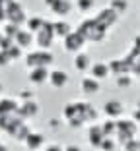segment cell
<instances>
[{"mask_svg":"<svg viewBox=\"0 0 140 151\" xmlns=\"http://www.w3.org/2000/svg\"><path fill=\"white\" fill-rule=\"evenodd\" d=\"M25 120H22L18 116V112H12V114H4L0 116V132H6L8 136H14V132L18 130L20 124H23Z\"/></svg>","mask_w":140,"mask_h":151,"instance_id":"cell-7","label":"cell"},{"mask_svg":"<svg viewBox=\"0 0 140 151\" xmlns=\"http://www.w3.org/2000/svg\"><path fill=\"white\" fill-rule=\"evenodd\" d=\"M14 45V39H10V37H0V50H8L10 47Z\"/></svg>","mask_w":140,"mask_h":151,"instance_id":"cell-36","label":"cell"},{"mask_svg":"<svg viewBox=\"0 0 140 151\" xmlns=\"http://www.w3.org/2000/svg\"><path fill=\"white\" fill-rule=\"evenodd\" d=\"M117 149V142L113 138H103V142L99 143V151H115Z\"/></svg>","mask_w":140,"mask_h":151,"instance_id":"cell-32","label":"cell"},{"mask_svg":"<svg viewBox=\"0 0 140 151\" xmlns=\"http://www.w3.org/2000/svg\"><path fill=\"white\" fill-rule=\"evenodd\" d=\"M2 89H4V87H2V83H0V95H2Z\"/></svg>","mask_w":140,"mask_h":151,"instance_id":"cell-46","label":"cell"},{"mask_svg":"<svg viewBox=\"0 0 140 151\" xmlns=\"http://www.w3.org/2000/svg\"><path fill=\"white\" fill-rule=\"evenodd\" d=\"M49 10L53 14H57L59 18H64V16H68V14L74 10V4L70 0H54L53 4L49 6Z\"/></svg>","mask_w":140,"mask_h":151,"instance_id":"cell-16","label":"cell"},{"mask_svg":"<svg viewBox=\"0 0 140 151\" xmlns=\"http://www.w3.org/2000/svg\"><path fill=\"white\" fill-rule=\"evenodd\" d=\"M29 132H31V128H29V126H27L25 122H23V124H20V126H18V130L14 132V136H12V138L16 139L18 143H22L23 139H25L27 136H29Z\"/></svg>","mask_w":140,"mask_h":151,"instance_id":"cell-26","label":"cell"},{"mask_svg":"<svg viewBox=\"0 0 140 151\" xmlns=\"http://www.w3.org/2000/svg\"><path fill=\"white\" fill-rule=\"evenodd\" d=\"M25 19H27V14H25L23 4L20 0H12V2L6 6V22L22 27V23H25Z\"/></svg>","mask_w":140,"mask_h":151,"instance_id":"cell-5","label":"cell"},{"mask_svg":"<svg viewBox=\"0 0 140 151\" xmlns=\"http://www.w3.org/2000/svg\"><path fill=\"white\" fill-rule=\"evenodd\" d=\"M62 151H82L78 145H74V143H70V145H66V147H62Z\"/></svg>","mask_w":140,"mask_h":151,"instance_id":"cell-40","label":"cell"},{"mask_svg":"<svg viewBox=\"0 0 140 151\" xmlns=\"http://www.w3.org/2000/svg\"><path fill=\"white\" fill-rule=\"evenodd\" d=\"M94 19L99 23L101 27H103L105 31H109V29H111V27H113L115 23L119 22V14H115L111 8H103V10H101V12L97 14Z\"/></svg>","mask_w":140,"mask_h":151,"instance_id":"cell-9","label":"cell"},{"mask_svg":"<svg viewBox=\"0 0 140 151\" xmlns=\"http://www.w3.org/2000/svg\"><path fill=\"white\" fill-rule=\"evenodd\" d=\"M20 107L18 99L14 97H0V116L4 114H12V112H16Z\"/></svg>","mask_w":140,"mask_h":151,"instance_id":"cell-20","label":"cell"},{"mask_svg":"<svg viewBox=\"0 0 140 151\" xmlns=\"http://www.w3.org/2000/svg\"><path fill=\"white\" fill-rule=\"evenodd\" d=\"M76 107H78V114L82 116V120L86 124H94L97 120V109L88 101H76Z\"/></svg>","mask_w":140,"mask_h":151,"instance_id":"cell-8","label":"cell"},{"mask_svg":"<svg viewBox=\"0 0 140 151\" xmlns=\"http://www.w3.org/2000/svg\"><path fill=\"white\" fill-rule=\"evenodd\" d=\"M76 31L84 37L86 43H103V41H107V37H109V31H105L94 18L82 19V22L78 23Z\"/></svg>","mask_w":140,"mask_h":151,"instance_id":"cell-1","label":"cell"},{"mask_svg":"<svg viewBox=\"0 0 140 151\" xmlns=\"http://www.w3.org/2000/svg\"><path fill=\"white\" fill-rule=\"evenodd\" d=\"M99 87H101V83L97 80H94L91 76L80 80V89H82V93H86V95H95L99 91Z\"/></svg>","mask_w":140,"mask_h":151,"instance_id":"cell-18","label":"cell"},{"mask_svg":"<svg viewBox=\"0 0 140 151\" xmlns=\"http://www.w3.org/2000/svg\"><path fill=\"white\" fill-rule=\"evenodd\" d=\"M14 45H18L20 49H29L33 45V33L27 31V29H20L18 33H16V37H14Z\"/></svg>","mask_w":140,"mask_h":151,"instance_id":"cell-17","label":"cell"},{"mask_svg":"<svg viewBox=\"0 0 140 151\" xmlns=\"http://www.w3.org/2000/svg\"><path fill=\"white\" fill-rule=\"evenodd\" d=\"M54 62V54L47 49H37L27 52L25 56V66L27 68H49Z\"/></svg>","mask_w":140,"mask_h":151,"instance_id":"cell-3","label":"cell"},{"mask_svg":"<svg viewBox=\"0 0 140 151\" xmlns=\"http://www.w3.org/2000/svg\"><path fill=\"white\" fill-rule=\"evenodd\" d=\"M72 31V25L66 22V19H57V22H53V33L54 37H66L68 33Z\"/></svg>","mask_w":140,"mask_h":151,"instance_id":"cell-23","label":"cell"},{"mask_svg":"<svg viewBox=\"0 0 140 151\" xmlns=\"http://www.w3.org/2000/svg\"><path fill=\"white\" fill-rule=\"evenodd\" d=\"M45 22H47V19L43 18V16H29V18L25 19V29H27V31H31V33H35V31H39L41 27H43Z\"/></svg>","mask_w":140,"mask_h":151,"instance_id":"cell-24","label":"cell"},{"mask_svg":"<svg viewBox=\"0 0 140 151\" xmlns=\"http://www.w3.org/2000/svg\"><path fill=\"white\" fill-rule=\"evenodd\" d=\"M49 68H29V81L31 83H47V78H49Z\"/></svg>","mask_w":140,"mask_h":151,"instance_id":"cell-21","label":"cell"},{"mask_svg":"<svg viewBox=\"0 0 140 151\" xmlns=\"http://www.w3.org/2000/svg\"><path fill=\"white\" fill-rule=\"evenodd\" d=\"M60 126H62V120H60V118H51L49 120V128L51 130H59Z\"/></svg>","mask_w":140,"mask_h":151,"instance_id":"cell-38","label":"cell"},{"mask_svg":"<svg viewBox=\"0 0 140 151\" xmlns=\"http://www.w3.org/2000/svg\"><path fill=\"white\" fill-rule=\"evenodd\" d=\"M53 2H54V0H45V6H47V8H49V6L53 4Z\"/></svg>","mask_w":140,"mask_h":151,"instance_id":"cell-45","label":"cell"},{"mask_svg":"<svg viewBox=\"0 0 140 151\" xmlns=\"http://www.w3.org/2000/svg\"><path fill=\"white\" fill-rule=\"evenodd\" d=\"M90 66H91V58H90V54H86V52H76V56H74V68H76L78 72H88L90 70Z\"/></svg>","mask_w":140,"mask_h":151,"instance_id":"cell-22","label":"cell"},{"mask_svg":"<svg viewBox=\"0 0 140 151\" xmlns=\"http://www.w3.org/2000/svg\"><path fill=\"white\" fill-rule=\"evenodd\" d=\"M45 151H62V145H59V143H49V145L45 147Z\"/></svg>","mask_w":140,"mask_h":151,"instance_id":"cell-39","label":"cell"},{"mask_svg":"<svg viewBox=\"0 0 140 151\" xmlns=\"http://www.w3.org/2000/svg\"><path fill=\"white\" fill-rule=\"evenodd\" d=\"M10 2H12V0H0V8H4V10H6V6H8Z\"/></svg>","mask_w":140,"mask_h":151,"instance_id":"cell-42","label":"cell"},{"mask_svg":"<svg viewBox=\"0 0 140 151\" xmlns=\"http://www.w3.org/2000/svg\"><path fill=\"white\" fill-rule=\"evenodd\" d=\"M53 41H54L53 22H49V19H47L39 31L33 33V43H37V49H47V50H49L51 45H53Z\"/></svg>","mask_w":140,"mask_h":151,"instance_id":"cell-4","label":"cell"},{"mask_svg":"<svg viewBox=\"0 0 140 151\" xmlns=\"http://www.w3.org/2000/svg\"><path fill=\"white\" fill-rule=\"evenodd\" d=\"M103 132H101V126L99 122H94V124H90V128H88V143H90L94 149H99V143L103 142Z\"/></svg>","mask_w":140,"mask_h":151,"instance_id":"cell-14","label":"cell"},{"mask_svg":"<svg viewBox=\"0 0 140 151\" xmlns=\"http://www.w3.org/2000/svg\"><path fill=\"white\" fill-rule=\"evenodd\" d=\"M0 37H2V33H0Z\"/></svg>","mask_w":140,"mask_h":151,"instance_id":"cell-47","label":"cell"},{"mask_svg":"<svg viewBox=\"0 0 140 151\" xmlns=\"http://www.w3.org/2000/svg\"><path fill=\"white\" fill-rule=\"evenodd\" d=\"M23 143H25V147L29 151H37L41 149V147L45 145V134H41V132H29V136H27L25 139H23Z\"/></svg>","mask_w":140,"mask_h":151,"instance_id":"cell-15","label":"cell"},{"mask_svg":"<svg viewBox=\"0 0 140 151\" xmlns=\"http://www.w3.org/2000/svg\"><path fill=\"white\" fill-rule=\"evenodd\" d=\"M132 120H134V122H138V109H134V111H132Z\"/></svg>","mask_w":140,"mask_h":151,"instance_id":"cell-43","label":"cell"},{"mask_svg":"<svg viewBox=\"0 0 140 151\" xmlns=\"http://www.w3.org/2000/svg\"><path fill=\"white\" fill-rule=\"evenodd\" d=\"M136 134H138V122H134V120L131 118H117L115 120V136L113 139L117 143H125L128 142L131 138H136Z\"/></svg>","mask_w":140,"mask_h":151,"instance_id":"cell-2","label":"cell"},{"mask_svg":"<svg viewBox=\"0 0 140 151\" xmlns=\"http://www.w3.org/2000/svg\"><path fill=\"white\" fill-rule=\"evenodd\" d=\"M103 114L111 120H117L125 114V105H123L119 99H111V101H107L103 105Z\"/></svg>","mask_w":140,"mask_h":151,"instance_id":"cell-11","label":"cell"},{"mask_svg":"<svg viewBox=\"0 0 140 151\" xmlns=\"http://www.w3.org/2000/svg\"><path fill=\"white\" fill-rule=\"evenodd\" d=\"M68 81H70V78H68V74L64 70H51L49 78H47V83H51V87H54V89L66 87Z\"/></svg>","mask_w":140,"mask_h":151,"instance_id":"cell-12","label":"cell"},{"mask_svg":"<svg viewBox=\"0 0 140 151\" xmlns=\"http://www.w3.org/2000/svg\"><path fill=\"white\" fill-rule=\"evenodd\" d=\"M123 147H125V151H140V142L138 138H131L128 142L123 143Z\"/></svg>","mask_w":140,"mask_h":151,"instance_id":"cell-34","label":"cell"},{"mask_svg":"<svg viewBox=\"0 0 140 151\" xmlns=\"http://www.w3.org/2000/svg\"><path fill=\"white\" fill-rule=\"evenodd\" d=\"M4 22H6V10L0 8V23H4Z\"/></svg>","mask_w":140,"mask_h":151,"instance_id":"cell-41","label":"cell"},{"mask_svg":"<svg viewBox=\"0 0 140 151\" xmlns=\"http://www.w3.org/2000/svg\"><path fill=\"white\" fill-rule=\"evenodd\" d=\"M94 6H95V0H76L74 8L80 10L82 14H88V12H91V10H94Z\"/></svg>","mask_w":140,"mask_h":151,"instance_id":"cell-29","label":"cell"},{"mask_svg":"<svg viewBox=\"0 0 140 151\" xmlns=\"http://www.w3.org/2000/svg\"><path fill=\"white\" fill-rule=\"evenodd\" d=\"M84 47H86V41H84V37H82L76 29H72L66 37H62V49L66 50V52H74V54L82 52Z\"/></svg>","mask_w":140,"mask_h":151,"instance_id":"cell-6","label":"cell"},{"mask_svg":"<svg viewBox=\"0 0 140 151\" xmlns=\"http://www.w3.org/2000/svg\"><path fill=\"white\" fill-rule=\"evenodd\" d=\"M20 29H22L20 25H14V23H10V22H4V31H2V35L14 39V37H16V33H18Z\"/></svg>","mask_w":140,"mask_h":151,"instance_id":"cell-30","label":"cell"},{"mask_svg":"<svg viewBox=\"0 0 140 151\" xmlns=\"http://www.w3.org/2000/svg\"><path fill=\"white\" fill-rule=\"evenodd\" d=\"M12 64V60H10V56L4 52V50H0V68H6Z\"/></svg>","mask_w":140,"mask_h":151,"instance_id":"cell-37","label":"cell"},{"mask_svg":"<svg viewBox=\"0 0 140 151\" xmlns=\"http://www.w3.org/2000/svg\"><path fill=\"white\" fill-rule=\"evenodd\" d=\"M88 72H90L91 78L97 80V81H101V80H105V78L111 76V74H109V68H107V62H95V64H91Z\"/></svg>","mask_w":140,"mask_h":151,"instance_id":"cell-19","label":"cell"},{"mask_svg":"<svg viewBox=\"0 0 140 151\" xmlns=\"http://www.w3.org/2000/svg\"><path fill=\"white\" fill-rule=\"evenodd\" d=\"M62 116H64V120H66V122H70V120H74V118H80V120H82V116L78 114L76 101L66 103V105H64V109H62ZM84 124H86V122H84Z\"/></svg>","mask_w":140,"mask_h":151,"instance_id":"cell-25","label":"cell"},{"mask_svg":"<svg viewBox=\"0 0 140 151\" xmlns=\"http://www.w3.org/2000/svg\"><path fill=\"white\" fill-rule=\"evenodd\" d=\"M4 52L10 56V60H12V62H14V60H18V58H22V49H20L18 45H12L8 50H4Z\"/></svg>","mask_w":140,"mask_h":151,"instance_id":"cell-33","label":"cell"},{"mask_svg":"<svg viewBox=\"0 0 140 151\" xmlns=\"http://www.w3.org/2000/svg\"><path fill=\"white\" fill-rule=\"evenodd\" d=\"M134 60H127V58H117V60H109L107 68H109V74H115V76H123V74H128V68Z\"/></svg>","mask_w":140,"mask_h":151,"instance_id":"cell-13","label":"cell"},{"mask_svg":"<svg viewBox=\"0 0 140 151\" xmlns=\"http://www.w3.org/2000/svg\"><path fill=\"white\" fill-rule=\"evenodd\" d=\"M99 126H101V132H103L105 138H113L115 136V120L107 118L103 122H99Z\"/></svg>","mask_w":140,"mask_h":151,"instance_id":"cell-27","label":"cell"},{"mask_svg":"<svg viewBox=\"0 0 140 151\" xmlns=\"http://www.w3.org/2000/svg\"><path fill=\"white\" fill-rule=\"evenodd\" d=\"M0 151H8V147H6V145H4L2 142H0Z\"/></svg>","mask_w":140,"mask_h":151,"instance_id":"cell-44","label":"cell"},{"mask_svg":"<svg viewBox=\"0 0 140 151\" xmlns=\"http://www.w3.org/2000/svg\"><path fill=\"white\" fill-rule=\"evenodd\" d=\"M115 83H117L119 89H125V87H131L132 83V78L128 74H123V76H117V80H115Z\"/></svg>","mask_w":140,"mask_h":151,"instance_id":"cell-31","label":"cell"},{"mask_svg":"<svg viewBox=\"0 0 140 151\" xmlns=\"http://www.w3.org/2000/svg\"><path fill=\"white\" fill-rule=\"evenodd\" d=\"M39 103L35 101V99H31V101H23L22 105H20L18 107V116L22 120H29V118H35L37 114H39Z\"/></svg>","mask_w":140,"mask_h":151,"instance_id":"cell-10","label":"cell"},{"mask_svg":"<svg viewBox=\"0 0 140 151\" xmlns=\"http://www.w3.org/2000/svg\"><path fill=\"white\" fill-rule=\"evenodd\" d=\"M18 99L20 101H31V99H35V93H33L31 89H22V91H20L18 93Z\"/></svg>","mask_w":140,"mask_h":151,"instance_id":"cell-35","label":"cell"},{"mask_svg":"<svg viewBox=\"0 0 140 151\" xmlns=\"http://www.w3.org/2000/svg\"><path fill=\"white\" fill-rule=\"evenodd\" d=\"M109 8L113 10L115 14H125L128 10V0H111V4H109Z\"/></svg>","mask_w":140,"mask_h":151,"instance_id":"cell-28","label":"cell"}]
</instances>
